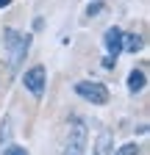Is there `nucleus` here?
<instances>
[{"label": "nucleus", "instance_id": "f257e3e1", "mask_svg": "<svg viewBox=\"0 0 150 155\" xmlns=\"http://www.w3.org/2000/svg\"><path fill=\"white\" fill-rule=\"evenodd\" d=\"M3 42H6L9 55H11V69H17L20 61L25 58L28 47H31V33H20V31H14V28H6L3 31Z\"/></svg>", "mask_w": 150, "mask_h": 155}, {"label": "nucleus", "instance_id": "f03ea898", "mask_svg": "<svg viewBox=\"0 0 150 155\" xmlns=\"http://www.w3.org/2000/svg\"><path fill=\"white\" fill-rule=\"evenodd\" d=\"M86 141H89V130H86L84 119H78V116H75V119H72V125H70L67 147H64V152H61V155H84Z\"/></svg>", "mask_w": 150, "mask_h": 155}, {"label": "nucleus", "instance_id": "7ed1b4c3", "mask_svg": "<svg viewBox=\"0 0 150 155\" xmlns=\"http://www.w3.org/2000/svg\"><path fill=\"white\" fill-rule=\"evenodd\" d=\"M75 94L84 97L86 103H95V105H106L108 103V89L100 81H78L75 83Z\"/></svg>", "mask_w": 150, "mask_h": 155}, {"label": "nucleus", "instance_id": "20e7f679", "mask_svg": "<svg viewBox=\"0 0 150 155\" xmlns=\"http://www.w3.org/2000/svg\"><path fill=\"white\" fill-rule=\"evenodd\" d=\"M22 83L25 89L36 97V100H42V94H45V83H47V69L42 64H33L25 75H22Z\"/></svg>", "mask_w": 150, "mask_h": 155}, {"label": "nucleus", "instance_id": "39448f33", "mask_svg": "<svg viewBox=\"0 0 150 155\" xmlns=\"http://www.w3.org/2000/svg\"><path fill=\"white\" fill-rule=\"evenodd\" d=\"M103 45H106V50H108V55H120L122 53V31L120 28H108L106 31V36H103Z\"/></svg>", "mask_w": 150, "mask_h": 155}, {"label": "nucleus", "instance_id": "423d86ee", "mask_svg": "<svg viewBox=\"0 0 150 155\" xmlns=\"http://www.w3.org/2000/svg\"><path fill=\"white\" fill-rule=\"evenodd\" d=\"M145 86H147L145 69H131V75H128V91H131V94H139Z\"/></svg>", "mask_w": 150, "mask_h": 155}, {"label": "nucleus", "instance_id": "0eeeda50", "mask_svg": "<svg viewBox=\"0 0 150 155\" xmlns=\"http://www.w3.org/2000/svg\"><path fill=\"white\" fill-rule=\"evenodd\" d=\"M95 155H114V147H111V133L103 130L95 141Z\"/></svg>", "mask_w": 150, "mask_h": 155}, {"label": "nucleus", "instance_id": "6e6552de", "mask_svg": "<svg viewBox=\"0 0 150 155\" xmlns=\"http://www.w3.org/2000/svg\"><path fill=\"white\" fill-rule=\"evenodd\" d=\"M145 47V39L139 36V33H122V50H128V53H139Z\"/></svg>", "mask_w": 150, "mask_h": 155}, {"label": "nucleus", "instance_id": "1a4fd4ad", "mask_svg": "<svg viewBox=\"0 0 150 155\" xmlns=\"http://www.w3.org/2000/svg\"><path fill=\"white\" fill-rule=\"evenodd\" d=\"M142 152V147L136 144V141H131V144H122L120 150H114V155H139Z\"/></svg>", "mask_w": 150, "mask_h": 155}, {"label": "nucleus", "instance_id": "9d476101", "mask_svg": "<svg viewBox=\"0 0 150 155\" xmlns=\"http://www.w3.org/2000/svg\"><path fill=\"white\" fill-rule=\"evenodd\" d=\"M3 155H28V150H25V147H20V144H11V147H6V150H3Z\"/></svg>", "mask_w": 150, "mask_h": 155}, {"label": "nucleus", "instance_id": "9b49d317", "mask_svg": "<svg viewBox=\"0 0 150 155\" xmlns=\"http://www.w3.org/2000/svg\"><path fill=\"white\" fill-rule=\"evenodd\" d=\"M100 11H103V3H100V0H92L89 8H86V14H89V17H97Z\"/></svg>", "mask_w": 150, "mask_h": 155}, {"label": "nucleus", "instance_id": "f8f14e48", "mask_svg": "<svg viewBox=\"0 0 150 155\" xmlns=\"http://www.w3.org/2000/svg\"><path fill=\"white\" fill-rule=\"evenodd\" d=\"M114 67H117V58L114 55H106L103 58V69H114Z\"/></svg>", "mask_w": 150, "mask_h": 155}, {"label": "nucleus", "instance_id": "ddd939ff", "mask_svg": "<svg viewBox=\"0 0 150 155\" xmlns=\"http://www.w3.org/2000/svg\"><path fill=\"white\" fill-rule=\"evenodd\" d=\"M6 6H11V0H0V8H6Z\"/></svg>", "mask_w": 150, "mask_h": 155}]
</instances>
